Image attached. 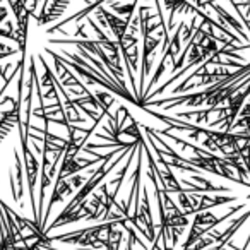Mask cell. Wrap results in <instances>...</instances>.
I'll list each match as a JSON object with an SVG mask.
<instances>
[{
    "mask_svg": "<svg viewBox=\"0 0 250 250\" xmlns=\"http://www.w3.org/2000/svg\"><path fill=\"white\" fill-rule=\"evenodd\" d=\"M154 132L161 134V136L170 137V139L173 141L175 144H178L180 147L190 149L192 156L188 158V161H190L192 167H195L197 170L208 171V173H212V175H216V177L226 178V180H231V182H235V184L250 188V182L242 180V178L238 177V173H236V171L231 168V165H229L223 156H219V154H216V153H211V151L204 149V147L195 146L194 143H188V141H185V139H180V137L173 136V134H171L168 129L167 130L154 129Z\"/></svg>",
    "mask_w": 250,
    "mask_h": 250,
    "instance_id": "6da1fadb",
    "label": "cell"
},
{
    "mask_svg": "<svg viewBox=\"0 0 250 250\" xmlns=\"http://www.w3.org/2000/svg\"><path fill=\"white\" fill-rule=\"evenodd\" d=\"M250 74V62L247 63H242L235 72H231V76L225 77V79L218 81V83L211 84V86L204 87L202 91H197V93H192V94H175V96H168V98H163V100H147L144 101L143 104V110L144 108H151V106H165V110H171V108H178V106H187V108H199V106H204L208 98L211 96L214 91H218L219 87L226 86L229 84L233 79L240 76H249Z\"/></svg>",
    "mask_w": 250,
    "mask_h": 250,
    "instance_id": "7a4b0ae2",
    "label": "cell"
},
{
    "mask_svg": "<svg viewBox=\"0 0 250 250\" xmlns=\"http://www.w3.org/2000/svg\"><path fill=\"white\" fill-rule=\"evenodd\" d=\"M243 208H245V204H238L236 208L229 209V211L226 212L225 216H221V218H219V216H216V214H212L211 211H202V212H197V214H194V221H192L190 231H188L187 240L184 242V250L190 249V247L194 245L195 242H199L202 236L208 235L211 229H214L216 226L219 225V223H223L225 219H228L229 216L236 214V212L242 211Z\"/></svg>",
    "mask_w": 250,
    "mask_h": 250,
    "instance_id": "3957f363",
    "label": "cell"
},
{
    "mask_svg": "<svg viewBox=\"0 0 250 250\" xmlns=\"http://www.w3.org/2000/svg\"><path fill=\"white\" fill-rule=\"evenodd\" d=\"M94 18H96V21L100 22L101 26H104V28H108L111 33H113L115 42L117 43L122 42L124 36L127 35V31H129L130 21H127V19H124V18H118L117 14H113V12H111L110 9L104 7V5H101L100 9H96Z\"/></svg>",
    "mask_w": 250,
    "mask_h": 250,
    "instance_id": "277c9868",
    "label": "cell"
},
{
    "mask_svg": "<svg viewBox=\"0 0 250 250\" xmlns=\"http://www.w3.org/2000/svg\"><path fill=\"white\" fill-rule=\"evenodd\" d=\"M204 7H211L212 11L216 12V16L219 18V22H223V24H226L228 28L235 29L236 33H238L240 36H242V42H249V35H247L245 31H243V26L240 24V21L235 18V16L229 14L226 9H223L221 5H218L216 2H208V0H202V4L199 5V9H204Z\"/></svg>",
    "mask_w": 250,
    "mask_h": 250,
    "instance_id": "5b68a950",
    "label": "cell"
},
{
    "mask_svg": "<svg viewBox=\"0 0 250 250\" xmlns=\"http://www.w3.org/2000/svg\"><path fill=\"white\" fill-rule=\"evenodd\" d=\"M163 4H165V7H167V11L170 12V18H168V22H167L168 33H170V29H173L175 16L177 14H185V12H188V14L197 16L199 11H201V9L195 7L194 4H190L188 0H163Z\"/></svg>",
    "mask_w": 250,
    "mask_h": 250,
    "instance_id": "8992f818",
    "label": "cell"
},
{
    "mask_svg": "<svg viewBox=\"0 0 250 250\" xmlns=\"http://www.w3.org/2000/svg\"><path fill=\"white\" fill-rule=\"evenodd\" d=\"M137 4H139V0H134V2H130V4H127V2L122 4V2L110 0V2H108V9L113 11V14H117L118 18H124V19H127V21H132Z\"/></svg>",
    "mask_w": 250,
    "mask_h": 250,
    "instance_id": "52a82bcc",
    "label": "cell"
},
{
    "mask_svg": "<svg viewBox=\"0 0 250 250\" xmlns=\"http://www.w3.org/2000/svg\"><path fill=\"white\" fill-rule=\"evenodd\" d=\"M94 96H96V100H98V103L101 104V110H103V113L106 115H111V111H110V108H111V104H115V98L111 96V93H108V91H96L94 93Z\"/></svg>",
    "mask_w": 250,
    "mask_h": 250,
    "instance_id": "ba28073f",
    "label": "cell"
},
{
    "mask_svg": "<svg viewBox=\"0 0 250 250\" xmlns=\"http://www.w3.org/2000/svg\"><path fill=\"white\" fill-rule=\"evenodd\" d=\"M22 2H24V4H26V7H28V0H22Z\"/></svg>",
    "mask_w": 250,
    "mask_h": 250,
    "instance_id": "9c48e42d",
    "label": "cell"
},
{
    "mask_svg": "<svg viewBox=\"0 0 250 250\" xmlns=\"http://www.w3.org/2000/svg\"><path fill=\"white\" fill-rule=\"evenodd\" d=\"M247 201H250V194H249V195H247Z\"/></svg>",
    "mask_w": 250,
    "mask_h": 250,
    "instance_id": "30bf717a",
    "label": "cell"
}]
</instances>
